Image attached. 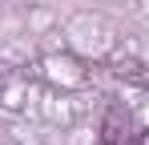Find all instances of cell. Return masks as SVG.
<instances>
[{
	"mask_svg": "<svg viewBox=\"0 0 149 145\" xmlns=\"http://www.w3.org/2000/svg\"><path fill=\"white\" fill-rule=\"evenodd\" d=\"M125 129H129V109H125V105H109L105 125H101L105 145H121V141H125Z\"/></svg>",
	"mask_w": 149,
	"mask_h": 145,
	"instance_id": "cell-1",
	"label": "cell"
},
{
	"mask_svg": "<svg viewBox=\"0 0 149 145\" xmlns=\"http://www.w3.org/2000/svg\"><path fill=\"white\" fill-rule=\"evenodd\" d=\"M137 145H149V129H145V133H141V141H137Z\"/></svg>",
	"mask_w": 149,
	"mask_h": 145,
	"instance_id": "cell-2",
	"label": "cell"
}]
</instances>
